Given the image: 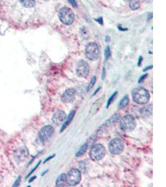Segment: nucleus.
<instances>
[{
	"label": "nucleus",
	"instance_id": "obj_27",
	"mask_svg": "<svg viewBox=\"0 0 166 187\" xmlns=\"http://www.w3.org/2000/svg\"><path fill=\"white\" fill-rule=\"evenodd\" d=\"M147 74H144V75H142L140 78H139V80H138V82L139 83H140V82H142L147 77Z\"/></svg>",
	"mask_w": 166,
	"mask_h": 187
},
{
	"label": "nucleus",
	"instance_id": "obj_1",
	"mask_svg": "<svg viewBox=\"0 0 166 187\" xmlns=\"http://www.w3.org/2000/svg\"><path fill=\"white\" fill-rule=\"evenodd\" d=\"M133 100L138 104H145L149 102L150 95L149 92L143 87L135 88L132 92Z\"/></svg>",
	"mask_w": 166,
	"mask_h": 187
},
{
	"label": "nucleus",
	"instance_id": "obj_34",
	"mask_svg": "<svg viewBox=\"0 0 166 187\" xmlns=\"http://www.w3.org/2000/svg\"><path fill=\"white\" fill-rule=\"evenodd\" d=\"M118 29H119L120 31H127V29L123 28L122 26H118Z\"/></svg>",
	"mask_w": 166,
	"mask_h": 187
},
{
	"label": "nucleus",
	"instance_id": "obj_23",
	"mask_svg": "<svg viewBox=\"0 0 166 187\" xmlns=\"http://www.w3.org/2000/svg\"><path fill=\"white\" fill-rule=\"evenodd\" d=\"M117 94H118V92H117V91H115V92L111 95V96L109 98V99H108V103H107V106H106L107 108H108L109 106V105L113 102V101L114 98H115V97L116 96Z\"/></svg>",
	"mask_w": 166,
	"mask_h": 187
},
{
	"label": "nucleus",
	"instance_id": "obj_28",
	"mask_svg": "<svg viewBox=\"0 0 166 187\" xmlns=\"http://www.w3.org/2000/svg\"><path fill=\"white\" fill-rule=\"evenodd\" d=\"M21 176H19L18 177V178L16 180V181L14 182V185H13V186H19V183H20V181H21Z\"/></svg>",
	"mask_w": 166,
	"mask_h": 187
},
{
	"label": "nucleus",
	"instance_id": "obj_26",
	"mask_svg": "<svg viewBox=\"0 0 166 187\" xmlns=\"http://www.w3.org/2000/svg\"><path fill=\"white\" fill-rule=\"evenodd\" d=\"M40 161H39L38 162V163H37V164L35 165V167H34V168H33V169H32V170L30 171V173L28 174V175L27 176V177H28L29 176H30V175H31V174H32V173H33V172H34V171L35 170V169H36V168H37L39 166V164H40Z\"/></svg>",
	"mask_w": 166,
	"mask_h": 187
},
{
	"label": "nucleus",
	"instance_id": "obj_33",
	"mask_svg": "<svg viewBox=\"0 0 166 187\" xmlns=\"http://www.w3.org/2000/svg\"><path fill=\"white\" fill-rule=\"evenodd\" d=\"M152 68V65L148 66V67H147L144 68V69H143V71H144V72H145V71H146V70H149V69H151Z\"/></svg>",
	"mask_w": 166,
	"mask_h": 187
},
{
	"label": "nucleus",
	"instance_id": "obj_4",
	"mask_svg": "<svg viewBox=\"0 0 166 187\" xmlns=\"http://www.w3.org/2000/svg\"><path fill=\"white\" fill-rule=\"evenodd\" d=\"M136 126V121L131 115L124 116L120 121V128L124 132H131Z\"/></svg>",
	"mask_w": 166,
	"mask_h": 187
},
{
	"label": "nucleus",
	"instance_id": "obj_8",
	"mask_svg": "<svg viewBox=\"0 0 166 187\" xmlns=\"http://www.w3.org/2000/svg\"><path fill=\"white\" fill-rule=\"evenodd\" d=\"M90 72V66L88 64L83 60H80L78 62L76 67V75L81 78H86Z\"/></svg>",
	"mask_w": 166,
	"mask_h": 187
},
{
	"label": "nucleus",
	"instance_id": "obj_32",
	"mask_svg": "<svg viewBox=\"0 0 166 187\" xmlns=\"http://www.w3.org/2000/svg\"><path fill=\"white\" fill-rule=\"evenodd\" d=\"M142 61V56H139V59H138V62H137V65H138L139 67L141 65Z\"/></svg>",
	"mask_w": 166,
	"mask_h": 187
},
{
	"label": "nucleus",
	"instance_id": "obj_29",
	"mask_svg": "<svg viewBox=\"0 0 166 187\" xmlns=\"http://www.w3.org/2000/svg\"><path fill=\"white\" fill-rule=\"evenodd\" d=\"M105 76H106V72H105L104 68L103 67V70H102V73H101V79H102V80H104V79Z\"/></svg>",
	"mask_w": 166,
	"mask_h": 187
},
{
	"label": "nucleus",
	"instance_id": "obj_5",
	"mask_svg": "<svg viewBox=\"0 0 166 187\" xmlns=\"http://www.w3.org/2000/svg\"><path fill=\"white\" fill-rule=\"evenodd\" d=\"M86 57L90 60H96L99 55V47L96 43L90 42L85 47Z\"/></svg>",
	"mask_w": 166,
	"mask_h": 187
},
{
	"label": "nucleus",
	"instance_id": "obj_13",
	"mask_svg": "<svg viewBox=\"0 0 166 187\" xmlns=\"http://www.w3.org/2000/svg\"><path fill=\"white\" fill-rule=\"evenodd\" d=\"M66 183V175L65 173H62L57 178L55 185L57 186H63Z\"/></svg>",
	"mask_w": 166,
	"mask_h": 187
},
{
	"label": "nucleus",
	"instance_id": "obj_30",
	"mask_svg": "<svg viewBox=\"0 0 166 187\" xmlns=\"http://www.w3.org/2000/svg\"><path fill=\"white\" fill-rule=\"evenodd\" d=\"M96 21H97V22H99V24H101V25H103V18L101 17H99L98 19H96Z\"/></svg>",
	"mask_w": 166,
	"mask_h": 187
},
{
	"label": "nucleus",
	"instance_id": "obj_31",
	"mask_svg": "<svg viewBox=\"0 0 166 187\" xmlns=\"http://www.w3.org/2000/svg\"><path fill=\"white\" fill-rule=\"evenodd\" d=\"M55 154H53V155H51V156H48V158H46V159H45V161H44V163H45V162H46V161H48V160H50V159H52V158H53V157H54V156H55Z\"/></svg>",
	"mask_w": 166,
	"mask_h": 187
},
{
	"label": "nucleus",
	"instance_id": "obj_35",
	"mask_svg": "<svg viewBox=\"0 0 166 187\" xmlns=\"http://www.w3.org/2000/svg\"><path fill=\"white\" fill-rule=\"evenodd\" d=\"M100 89H101V87H98V89H96V90L94 92V93H93V95H95V94H96V93H97V92L99 91V90Z\"/></svg>",
	"mask_w": 166,
	"mask_h": 187
},
{
	"label": "nucleus",
	"instance_id": "obj_16",
	"mask_svg": "<svg viewBox=\"0 0 166 187\" xmlns=\"http://www.w3.org/2000/svg\"><path fill=\"white\" fill-rule=\"evenodd\" d=\"M129 102V97L127 95H125L122 99L119 102V104H118V108H123L124 107H126L128 103Z\"/></svg>",
	"mask_w": 166,
	"mask_h": 187
},
{
	"label": "nucleus",
	"instance_id": "obj_12",
	"mask_svg": "<svg viewBox=\"0 0 166 187\" xmlns=\"http://www.w3.org/2000/svg\"><path fill=\"white\" fill-rule=\"evenodd\" d=\"M66 113H65L64 111L59 110H57L54 113V114L52 116V120L53 123L56 125H60L62 122L65 121L66 119Z\"/></svg>",
	"mask_w": 166,
	"mask_h": 187
},
{
	"label": "nucleus",
	"instance_id": "obj_6",
	"mask_svg": "<svg viewBox=\"0 0 166 187\" xmlns=\"http://www.w3.org/2000/svg\"><path fill=\"white\" fill-rule=\"evenodd\" d=\"M81 175L80 171L77 169H71L66 175V182L69 186H75L81 180Z\"/></svg>",
	"mask_w": 166,
	"mask_h": 187
},
{
	"label": "nucleus",
	"instance_id": "obj_37",
	"mask_svg": "<svg viewBox=\"0 0 166 187\" xmlns=\"http://www.w3.org/2000/svg\"><path fill=\"white\" fill-rule=\"evenodd\" d=\"M47 171H48V170H46V171H44V173H42V176H43V175H44V174H45V173H46V172H47Z\"/></svg>",
	"mask_w": 166,
	"mask_h": 187
},
{
	"label": "nucleus",
	"instance_id": "obj_17",
	"mask_svg": "<svg viewBox=\"0 0 166 187\" xmlns=\"http://www.w3.org/2000/svg\"><path fill=\"white\" fill-rule=\"evenodd\" d=\"M129 7L132 10H136L140 7L139 0H131L129 3Z\"/></svg>",
	"mask_w": 166,
	"mask_h": 187
},
{
	"label": "nucleus",
	"instance_id": "obj_20",
	"mask_svg": "<svg viewBox=\"0 0 166 187\" xmlns=\"http://www.w3.org/2000/svg\"><path fill=\"white\" fill-rule=\"evenodd\" d=\"M148 107H149V106L146 107V110H145V108H143L142 109V115L146 116V115H150V113H152V106H150L149 108H148Z\"/></svg>",
	"mask_w": 166,
	"mask_h": 187
},
{
	"label": "nucleus",
	"instance_id": "obj_14",
	"mask_svg": "<svg viewBox=\"0 0 166 187\" xmlns=\"http://www.w3.org/2000/svg\"><path fill=\"white\" fill-rule=\"evenodd\" d=\"M75 114V110H73V111H72L71 112H70V113L69 114L68 118H67L66 122H65L62 125V128H61L60 131V133L62 132L67 128V127L70 123V122H71V120H72V119H73V118Z\"/></svg>",
	"mask_w": 166,
	"mask_h": 187
},
{
	"label": "nucleus",
	"instance_id": "obj_18",
	"mask_svg": "<svg viewBox=\"0 0 166 187\" xmlns=\"http://www.w3.org/2000/svg\"><path fill=\"white\" fill-rule=\"evenodd\" d=\"M87 147H88V144L87 143H85L83 144L81 148L79 149V150L78 151V152L76 153V156H80L81 155H83L86 151V149H87Z\"/></svg>",
	"mask_w": 166,
	"mask_h": 187
},
{
	"label": "nucleus",
	"instance_id": "obj_36",
	"mask_svg": "<svg viewBox=\"0 0 166 187\" xmlns=\"http://www.w3.org/2000/svg\"><path fill=\"white\" fill-rule=\"evenodd\" d=\"M36 178V176H33L32 178H31L30 180H29V182L30 183V182H31V181H32L33 180H34V179H35Z\"/></svg>",
	"mask_w": 166,
	"mask_h": 187
},
{
	"label": "nucleus",
	"instance_id": "obj_9",
	"mask_svg": "<svg viewBox=\"0 0 166 187\" xmlns=\"http://www.w3.org/2000/svg\"><path fill=\"white\" fill-rule=\"evenodd\" d=\"M53 132L54 128L52 126L50 125H45L40 130L39 138L42 141H45L52 137V135L53 134Z\"/></svg>",
	"mask_w": 166,
	"mask_h": 187
},
{
	"label": "nucleus",
	"instance_id": "obj_21",
	"mask_svg": "<svg viewBox=\"0 0 166 187\" xmlns=\"http://www.w3.org/2000/svg\"><path fill=\"white\" fill-rule=\"evenodd\" d=\"M111 50H110V47L109 46H107L105 50H104V57H105V60H108L110 57H111Z\"/></svg>",
	"mask_w": 166,
	"mask_h": 187
},
{
	"label": "nucleus",
	"instance_id": "obj_22",
	"mask_svg": "<svg viewBox=\"0 0 166 187\" xmlns=\"http://www.w3.org/2000/svg\"><path fill=\"white\" fill-rule=\"evenodd\" d=\"M81 36L83 39H87L89 36V33L88 29L85 27H83L81 29Z\"/></svg>",
	"mask_w": 166,
	"mask_h": 187
},
{
	"label": "nucleus",
	"instance_id": "obj_39",
	"mask_svg": "<svg viewBox=\"0 0 166 187\" xmlns=\"http://www.w3.org/2000/svg\"><path fill=\"white\" fill-rule=\"evenodd\" d=\"M44 1H48V0H44Z\"/></svg>",
	"mask_w": 166,
	"mask_h": 187
},
{
	"label": "nucleus",
	"instance_id": "obj_10",
	"mask_svg": "<svg viewBox=\"0 0 166 187\" xmlns=\"http://www.w3.org/2000/svg\"><path fill=\"white\" fill-rule=\"evenodd\" d=\"M29 156V151L25 146H21L18 148L14 151V158L17 162H21L24 161Z\"/></svg>",
	"mask_w": 166,
	"mask_h": 187
},
{
	"label": "nucleus",
	"instance_id": "obj_24",
	"mask_svg": "<svg viewBox=\"0 0 166 187\" xmlns=\"http://www.w3.org/2000/svg\"><path fill=\"white\" fill-rule=\"evenodd\" d=\"M96 81V77L95 76H93V77L91 79L90 82V84H89V85H88V89H87L88 91H89V90L94 86V85H95Z\"/></svg>",
	"mask_w": 166,
	"mask_h": 187
},
{
	"label": "nucleus",
	"instance_id": "obj_7",
	"mask_svg": "<svg viewBox=\"0 0 166 187\" xmlns=\"http://www.w3.org/2000/svg\"><path fill=\"white\" fill-rule=\"evenodd\" d=\"M109 150L113 155H119L124 150V142L118 138L113 139L109 144Z\"/></svg>",
	"mask_w": 166,
	"mask_h": 187
},
{
	"label": "nucleus",
	"instance_id": "obj_2",
	"mask_svg": "<svg viewBox=\"0 0 166 187\" xmlns=\"http://www.w3.org/2000/svg\"><path fill=\"white\" fill-rule=\"evenodd\" d=\"M60 20L65 25H70L73 23L75 19V14L73 11L68 7L61 8L58 12Z\"/></svg>",
	"mask_w": 166,
	"mask_h": 187
},
{
	"label": "nucleus",
	"instance_id": "obj_38",
	"mask_svg": "<svg viewBox=\"0 0 166 187\" xmlns=\"http://www.w3.org/2000/svg\"><path fill=\"white\" fill-rule=\"evenodd\" d=\"M124 1H131V0H124Z\"/></svg>",
	"mask_w": 166,
	"mask_h": 187
},
{
	"label": "nucleus",
	"instance_id": "obj_25",
	"mask_svg": "<svg viewBox=\"0 0 166 187\" xmlns=\"http://www.w3.org/2000/svg\"><path fill=\"white\" fill-rule=\"evenodd\" d=\"M69 3L73 7H77V4L75 0H68Z\"/></svg>",
	"mask_w": 166,
	"mask_h": 187
},
{
	"label": "nucleus",
	"instance_id": "obj_3",
	"mask_svg": "<svg viewBox=\"0 0 166 187\" xmlns=\"http://www.w3.org/2000/svg\"><path fill=\"white\" fill-rule=\"evenodd\" d=\"M89 154L93 160L99 161L103 159L105 156L106 149L102 144H96L91 148Z\"/></svg>",
	"mask_w": 166,
	"mask_h": 187
},
{
	"label": "nucleus",
	"instance_id": "obj_15",
	"mask_svg": "<svg viewBox=\"0 0 166 187\" xmlns=\"http://www.w3.org/2000/svg\"><path fill=\"white\" fill-rule=\"evenodd\" d=\"M21 4L25 7L31 8L35 4V0H19Z\"/></svg>",
	"mask_w": 166,
	"mask_h": 187
},
{
	"label": "nucleus",
	"instance_id": "obj_19",
	"mask_svg": "<svg viewBox=\"0 0 166 187\" xmlns=\"http://www.w3.org/2000/svg\"><path fill=\"white\" fill-rule=\"evenodd\" d=\"M119 118H120L119 115L118 113H116V114H114V115H113V116L108 120V122L110 124H111V123H115V122H116L119 119Z\"/></svg>",
	"mask_w": 166,
	"mask_h": 187
},
{
	"label": "nucleus",
	"instance_id": "obj_11",
	"mask_svg": "<svg viewBox=\"0 0 166 187\" xmlns=\"http://www.w3.org/2000/svg\"><path fill=\"white\" fill-rule=\"evenodd\" d=\"M76 97V91L74 89L70 88L67 89L62 95L61 100L65 103L72 102Z\"/></svg>",
	"mask_w": 166,
	"mask_h": 187
}]
</instances>
